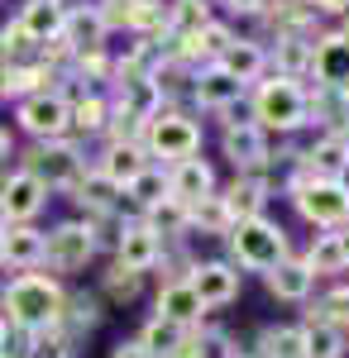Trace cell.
I'll return each mask as SVG.
<instances>
[{
    "label": "cell",
    "instance_id": "26",
    "mask_svg": "<svg viewBox=\"0 0 349 358\" xmlns=\"http://www.w3.org/2000/svg\"><path fill=\"white\" fill-rule=\"evenodd\" d=\"M48 82H53V67L48 62H15V67H5V82H0V96H39V91H48Z\"/></svg>",
    "mask_w": 349,
    "mask_h": 358
},
{
    "label": "cell",
    "instance_id": "51",
    "mask_svg": "<svg viewBox=\"0 0 349 358\" xmlns=\"http://www.w3.org/2000/svg\"><path fill=\"white\" fill-rule=\"evenodd\" d=\"M345 148H349V129H345Z\"/></svg>",
    "mask_w": 349,
    "mask_h": 358
},
{
    "label": "cell",
    "instance_id": "32",
    "mask_svg": "<svg viewBox=\"0 0 349 358\" xmlns=\"http://www.w3.org/2000/svg\"><path fill=\"white\" fill-rule=\"evenodd\" d=\"M187 334H191V330H182V325H167V320H158V315H153V320L139 330V344H144L153 358H172L177 349H182V339H187Z\"/></svg>",
    "mask_w": 349,
    "mask_h": 358
},
{
    "label": "cell",
    "instance_id": "3",
    "mask_svg": "<svg viewBox=\"0 0 349 358\" xmlns=\"http://www.w3.org/2000/svg\"><path fill=\"white\" fill-rule=\"evenodd\" d=\"M230 253H235V268H249V273H268L287 258V229L273 220H240L230 229Z\"/></svg>",
    "mask_w": 349,
    "mask_h": 358
},
{
    "label": "cell",
    "instance_id": "1",
    "mask_svg": "<svg viewBox=\"0 0 349 358\" xmlns=\"http://www.w3.org/2000/svg\"><path fill=\"white\" fill-rule=\"evenodd\" d=\"M62 310H67V292L48 273H20L0 292V320L10 330H53V325H62Z\"/></svg>",
    "mask_w": 349,
    "mask_h": 358
},
{
    "label": "cell",
    "instance_id": "34",
    "mask_svg": "<svg viewBox=\"0 0 349 358\" xmlns=\"http://www.w3.org/2000/svg\"><path fill=\"white\" fill-rule=\"evenodd\" d=\"M106 124H110V101L106 96L91 91V96L72 101V129H77V134H101Z\"/></svg>",
    "mask_w": 349,
    "mask_h": 358
},
{
    "label": "cell",
    "instance_id": "9",
    "mask_svg": "<svg viewBox=\"0 0 349 358\" xmlns=\"http://www.w3.org/2000/svg\"><path fill=\"white\" fill-rule=\"evenodd\" d=\"M220 148H225V158L235 163V172L264 177V167H268V134H264L254 120H230L225 134H220Z\"/></svg>",
    "mask_w": 349,
    "mask_h": 358
},
{
    "label": "cell",
    "instance_id": "19",
    "mask_svg": "<svg viewBox=\"0 0 349 358\" xmlns=\"http://www.w3.org/2000/svg\"><path fill=\"white\" fill-rule=\"evenodd\" d=\"M215 67H220V72H230L240 86H249V82H259V77H264L268 53H264V43H259V38H235L225 53L215 57Z\"/></svg>",
    "mask_w": 349,
    "mask_h": 358
},
{
    "label": "cell",
    "instance_id": "16",
    "mask_svg": "<svg viewBox=\"0 0 349 358\" xmlns=\"http://www.w3.org/2000/svg\"><path fill=\"white\" fill-rule=\"evenodd\" d=\"M62 20H67V5H62V0H29L15 24L29 34V43H34V48H43V43L62 38Z\"/></svg>",
    "mask_w": 349,
    "mask_h": 358
},
{
    "label": "cell",
    "instance_id": "48",
    "mask_svg": "<svg viewBox=\"0 0 349 358\" xmlns=\"http://www.w3.org/2000/svg\"><path fill=\"white\" fill-rule=\"evenodd\" d=\"M230 358H268V354H264V349H235Z\"/></svg>",
    "mask_w": 349,
    "mask_h": 358
},
{
    "label": "cell",
    "instance_id": "52",
    "mask_svg": "<svg viewBox=\"0 0 349 358\" xmlns=\"http://www.w3.org/2000/svg\"><path fill=\"white\" fill-rule=\"evenodd\" d=\"M345 234H349V220H345Z\"/></svg>",
    "mask_w": 349,
    "mask_h": 358
},
{
    "label": "cell",
    "instance_id": "15",
    "mask_svg": "<svg viewBox=\"0 0 349 358\" xmlns=\"http://www.w3.org/2000/svg\"><path fill=\"white\" fill-rule=\"evenodd\" d=\"M43 253H48L43 229H34V224H5V244H0V263L5 268L34 273V268H43Z\"/></svg>",
    "mask_w": 349,
    "mask_h": 358
},
{
    "label": "cell",
    "instance_id": "30",
    "mask_svg": "<svg viewBox=\"0 0 349 358\" xmlns=\"http://www.w3.org/2000/svg\"><path fill=\"white\" fill-rule=\"evenodd\" d=\"M187 220L196 224L201 234H230V229H235V220H230V210H225L220 192L201 196V201H191V206H187Z\"/></svg>",
    "mask_w": 349,
    "mask_h": 358
},
{
    "label": "cell",
    "instance_id": "28",
    "mask_svg": "<svg viewBox=\"0 0 349 358\" xmlns=\"http://www.w3.org/2000/svg\"><path fill=\"white\" fill-rule=\"evenodd\" d=\"M144 224H149L158 239H182V234L191 229L187 206H182V201H172V196H163L158 206H149V210H144Z\"/></svg>",
    "mask_w": 349,
    "mask_h": 358
},
{
    "label": "cell",
    "instance_id": "42",
    "mask_svg": "<svg viewBox=\"0 0 349 358\" xmlns=\"http://www.w3.org/2000/svg\"><path fill=\"white\" fill-rule=\"evenodd\" d=\"M77 72H81V77H91V82H106L115 67H110L106 48H96V53H81V57H77Z\"/></svg>",
    "mask_w": 349,
    "mask_h": 358
},
{
    "label": "cell",
    "instance_id": "10",
    "mask_svg": "<svg viewBox=\"0 0 349 358\" xmlns=\"http://www.w3.org/2000/svg\"><path fill=\"white\" fill-rule=\"evenodd\" d=\"M43 206H48V187H43L34 172L15 167V172L0 182V220L5 224H29Z\"/></svg>",
    "mask_w": 349,
    "mask_h": 358
},
{
    "label": "cell",
    "instance_id": "29",
    "mask_svg": "<svg viewBox=\"0 0 349 358\" xmlns=\"http://www.w3.org/2000/svg\"><path fill=\"white\" fill-rule=\"evenodd\" d=\"M72 196H77L81 206H86V215H91L86 224H96L101 215H110V210H115V196H120V187H110L101 172H86V177L77 182V192H72Z\"/></svg>",
    "mask_w": 349,
    "mask_h": 358
},
{
    "label": "cell",
    "instance_id": "33",
    "mask_svg": "<svg viewBox=\"0 0 349 358\" xmlns=\"http://www.w3.org/2000/svg\"><path fill=\"white\" fill-rule=\"evenodd\" d=\"M311 43H316V38H278V53H273L278 77L301 82V72H311Z\"/></svg>",
    "mask_w": 349,
    "mask_h": 358
},
{
    "label": "cell",
    "instance_id": "45",
    "mask_svg": "<svg viewBox=\"0 0 349 358\" xmlns=\"http://www.w3.org/2000/svg\"><path fill=\"white\" fill-rule=\"evenodd\" d=\"M311 10H325V15H349V0H311Z\"/></svg>",
    "mask_w": 349,
    "mask_h": 358
},
{
    "label": "cell",
    "instance_id": "47",
    "mask_svg": "<svg viewBox=\"0 0 349 358\" xmlns=\"http://www.w3.org/2000/svg\"><path fill=\"white\" fill-rule=\"evenodd\" d=\"M340 124L349 129V91H340Z\"/></svg>",
    "mask_w": 349,
    "mask_h": 358
},
{
    "label": "cell",
    "instance_id": "17",
    "mask_svg": "<svg viewBox=\"0 0 349 358\" xmlns=\"http://www.w3.org/2000/svg\"><path fill=\"white\" fill-rule=\"evenodd\" d=\"M62 43L72 48V57L106 48V24H101V15H96V5L67 10V20H62Z\"/></svg>",
    "mask_w": 349,
    "mask_h": 358
},
{
    "label": "cell",
    "instance_id": "44",
    "mask_svg": "<svg viewBox=\"0 0 349 358\" xmlns=\"http://www.w3.org/2000/svg\"><path fill=\"white\" fill-rule=\"evenodd\" d=\"M225 5H230L235 15H264V5H268V0H225Z\"/></svg>",
    "mask_w": 349,
    "mask_h": 358
},
{
    "label": "cell",
    "instance_id": "25",
    "mask_svg": "<svg viewBox=\"0 0 349 358\" xmlns=\"http://www.w3.org/2000/svg\"><path fill=\"white\" fill-rule=\"evenodd\" d=\"M301 163L311 167L316 177H325V182H345V172H349L345 134H325V138H316V143L301 153Z\"/></svg>",
    "mask_w": 349,
    "mask_h": 358
},
{
    "label": "cell",
    "instance_id": "37",
    "mask_svg": "<svg viewBox=\"0 0 349 358\" xmlns=\"http://www.w3.org/2000/svg\"><path fill=\"white\" fill-rule=\"evenodd\" d=\"M306 320H321V325H335V330L345 334L349 330V287H335V292H325L321 301L306 310Z\"/></svg>",
    "mask_w": 349,
    "mask_h": 358
},
{
    "label": "cell",
    "instance_id": "12",
    "mask_svg": "<svg viewBox=\"0 0 349 358\" xmlns=\"http://www.w3.org/2000/svg\"><path fill=\"white\" fill-rule=\"evenodd\" d=\"M311 72L325 91H349V34H321L311 43Z\"/></svg>",
    "mask_w": 349,
    "mask_h": 358
},
{
    "label": "cell",
    "instance_id": "43",
    "mask_svg": "<svg viewBox=\"0 0 349 358\" xmlns=\"http://www.w3.org/2000/svg\"><path fill=\"white\" fill-rule=\"evenodd\" d=\"M110 358H153V354H149L139 339H130V344H115V349H110Z\"/></svg>",
    "mask_w": 349,
    "mask_h": 358
},
{
    "label": "cell",
    "instance_id": "36",
    "mask_svg": "<svg viewBox=\"0 0 349 358\" xmlns=\"http://www.w3.org/2000/svg\"><path fill=\"white\" fill-rule=\"evenodd\" d=\"M125 196L135 201L139 210H149V206H158L163 196H167V172H163V167H144V172H139L135 182L125 187Z\"/></svg>",
    "mask_w": 349,
    "mask_h": 358
},
{
    "label": "cell",
    "instance_id": "50",
    "mask_svg": "<svg viewBox=\"0 0 349 358\" xmlns=\"http://www.w3.org/2000/svg\"><path fill=\"white\" fill-rule=\"evenodd\" d=\"M0 244H5V224H0Z\"/></svg>",
    "mask_w": 349,
    "mask_h": 358
},
{
    "label": "cell",
    "instance_id": "18",
    "mask_svg": "<svg viewBox=\"0 0 349 358\" xmlns=\"http://www.w3.org/2000/svg\"><path fill=\"white\" fill-rule=\"evenodd\" d=\"M220 201H225V210H230V220H259L264 215V206H268V182L264 177H235L225 192H220Z\"/></svg>",
    "mask_w": 349,
    "mask_h": 358
},
{
    "label": "cell",
    "instance_id": "31",
    "mask_svg": "<svg viewBox=\"0 0 349 358\" xmlns=\"http://www.w3.org/2000/svg\"><path fill=\"white\" fill-rule=\"evenodd\" d=\"M259 349L268 358H306V325H268Z\"/></svg>",
    "mask_w": 349,
    "mask_h": 358
},
{
    "label": "cell",
    "instance_id": "46",
    "mask_svg": "<svg viewBox=\"0 0 349 358\" xmlns=\"http://www.w3.org/2000/svg\"><path fill=\"white\" fill-rule=\"evenodd\" d=\"M15 158V138H10V129L0 124V163H10Z\"/></svg>",
    "mask_w": 349,
    "mask_h": 358
},
{
    "label": "cell",
    "instance_id": "24",
    "mask_svg": "<svg viewBox=\"0 0 349 358\" xmlns=\"http://www.w3.org/2000/svg\"><path fill=\"white\" fill-rule=\"evenodd\" d=\"M264 282H268V292L278 301H306L311 287H316V277H311V268H306L301 258H282L278 268L264 273Z\"/></svg>",
    "mask_w": 349,
    "mask_h": 358
},
{
    "label": "cell",
    "instance_id": "40",
    "mask_svg": "<svg viewBox=\"0 0 349 358\" xmlns=\"http://www.w3.org/2000/svg\"><path fill=\"white\" fill-rule=\"evenodd\" d=\"M139 287H144V273H130V268H120V263H115L106 273V282H101V292H106L110 301H135Z\"/></svg>",
    "mask_w": 349,
    "mask_h": 358
},
{
    "label": "cell",
    "instance_id": "14",
    "mask_svg": "<svg viewBox=\"0 0 349 358\" xmlns=\"http://www.w3.org/2000/svg\"><path fill=\"white\" fill-rule=\"evenodd\" d=\"M153 315H158V320H167V325L196 330V325H201V315H206V306L196 301V292H191L187 277H172V282H163L158 301H153Z\"/></svg>",
    "mask_w": 349,
    "mask_h": 358
},
{
    "label": "cell",
    "instance_id": "4",
    "mask_svg": "<svg viewBox=\"0 0 349 358\" xmlns=\"http://www.w3.org/2000/svg\"><path fill=\"white\" fill-rule=\"evenodd\" d=\"M144 153H153V158H167V163H187L201 153V124L187 120L182 110H158L149 120V129H144Z\"/></svg>",
    "mask_w": 349,
    "mask_h": 358
},
{
    "label": "cell",
    "instance_id": "20",
    "mask_svg": "<svg viewBox=\"0 0 349 358\" xmlns=\"http://www.w3.org/2000/svg\"><path fill=\"white\" fill-rule=\"evenodd\" d=\"M191 96H196V106H206V110H230L244 96V86L211 62V67H201V72L191 77Z\"/></svg>",
    "mask_w": 349,
    "mask_h": 358
},
{
    "label": "cell",
    "instance_id": "35",
    "mask_svg": "<svg viewBox=\"0 0 349 358\" xmlns=\"http://www.w3.org/2000/svg\"><path fill=\"white\" fill-rule=\"evenodd\" d=\"M25 358H72V334L62 330V325L25 334Z\"/></svg>",
    "mask_w": 349,
    "mask_h": 358
},
{
    "label": "cell",
    "instance_id": "27",
    "mask_svg": "<svg viewBox=\"0 0 349 358\" xmlns=\"http://www.w3.org/2000/svg\"><path fill=\"white\" fill-rule=\"evenodd\" d=\"M211 24V0H172L167 5V38H191Z\"/></svg>",
    "mask_w": 349,
    "mask_h": 358
},
{
    "label": "cell",
    "instance_id": "21",
    "mask_svg": "<svg viewBox=\"0 0 349 358\" xmlns=\"http://www.w3.org/2000/svg\"><path fill=\"white\" fill-rule=\"evenodd\" d=\"M211 192H215V172H211V163H201V158L172 163V172H167V196H172V201L191 206V201H201V196H211Z\"/></svg>",
    "mask_w": 349,
    "mask_h": 358
},
{
    "label": "cell",
    "instance_id": "13",
    "mask_svg": "<svg viewBox=\"0 0 349 358\" xmlns=\"http://www.w3.org/2000/svg\"><path fill=\"white\" fill-rule=\"evenodd\" d=\"M115 263L130 268V273H149V268H158V263H163V239L144 220L125 224L120 239H115Z\"/></svg>",
    "mask_w": 349,
    "mask_h": 358
},
{
    "label": "cell",
    "instance_id": "41",
    "mask_svg": "<svg viewBox=\"0 0 349 358\" xmlns=\"http://www.w3.org/2000/svg\"><path fill=\"white\" fill-rule=\"evenodd\" d=\"M135 10H139V0H101V5H96L106 34L110 29H135Z\"/></svg>",
    "mask_w": 349,
    "mask_h": 358
},
{
    "label": "cell",
    "instance_id": "5",
    "mask_svg": "<svg viewBox=\"0 0 349 358\" xmlns=\"http://www.w3.org/2000/svg\"><path fill=\"white\" fill-rule=\"evenodd\" d=\"M25 172H34L48 192H77V182L86 177V158L77 143L53 138V143H34L25 153Z\"/></svg>",
    "mask_w": 349,
    "mask_h": 358
},
{
    "label": "cell",
    "instance_id": "6",
    "mask_svg": "<svg viewBox=\"0 0 349 358\" xmlns=\"http://www.w3.org/2000/svg\"><path fill=\"white\" fill-rule=\"evenodd\" d=\"M292 206L306 224H321V229H345L349 220V187L345 182H325V177H311L306 187L292 192Z\"/></svg>",
    "mask_w": 349,
    "mask_h": 358
},
{
    "label": "cell",
    "instance_id": "49",
    "mask_svg": "<svg viewBox=\"0 0 349 358\" xmlns=\"http://www.w3.org/2000/svg\"><path fill=\"white\" fill-rule=\"evenodd\" d=\"M5 349H10V325L0 320V354H5Z\"/></svg>",
    "mask_w": 349,
    "mask_h": 358
},
{
    "label": "cell",
    "instance_id": "11",
    "mask_svg": "<svg viewBox=\"0 0 349 358\" xmlns=\"http://www.w3.org/2000/svg\"><path fill=\"white\" fill-rule=\"evenodd\" d=\"M187 282H191L196 301L206 306V310H220V306H230L235 296H240V268H235V263H220V258H211V263H191Z\"/></svg>",
    "mask_w": 349,
    "mask_h": 358
},
{
    "label": "cell",
    "instance_id": "38",
    "mask_svg": "<svg viewBox=\"0 0 349 358\" xmlns=\"http://www.w3.org/2000/svg\"><path fill=\"white\" fill-rule=\"evenodd\" d=\"M306 358H345V334L335 325L306 320Z\"/></svg>",
    "mask_w": 349,
    "mask_h": 358
},
{
    "label": "cell",
    "instance_id": "2",
    "mask_svg": "<svg viewBox=\"0 0 349 358\" xmlns=\"http://www.w3.org/2000/svg\"><path fill=\"white\" fill-rule=\"evenodd\" d=\"M306 120H311V96H306L301 82L278 77V72H273L268 82H259V91H254V124H259L264 134H268V129L292 134Z\"/></svg>",
    "mask_w": 349,
    "mask_h": 358
},
{
    "label": "cell",
    "instance_id": "39",
    "mask_svg": "<svg viewBox=\"0 0 349 358\" xmlns=\"http://www.w3.org/2000/svg\"><path fill=\"white\" fill-rule=\"evenodd\" d=\"M96 320H101V301H96V296H86V292L67 296V310H62V330H91Z\"/></svg>",
    "mask_w": 349,
    "mask_h": 358
},
{
    "label": "cell",
    "instance_id": "7",
    "mask_svg": "<svg viewBox=\"0 0 349 358\" xmlns=\"http://www.w3.org/2000/svg\"><path fill=\"white\" fill-rule=\"evenodd\" d=\"M15 120L39 143H53V138H67V129H72V101L62 91H39V96H25L20 101Z\"/></svg>",
    "mask_w": 349,
    "mask_h": 358
},
{
    "label": "cell",
    "instance_id": "8",
    "mask_svg": "<svg viewBox=\"0 0 349 358\" xmlns=\"http://www.w3.org/2000/svg\"><path fill=\"white\" fill-rule=\"evenodd\" d=\"M48 239V253H43V263L57 268V273H77L91 263V253H96V224L86 220H62L57 229L43 234Z\"/></svg>",
    "mask_w": 349,
    "mask_h": 358
},
{
    "label": "cell",
    "instance_id": "53",
    "mask_svg": "<svg viewBox=\"0 0 349 358\" xmlns=\"http://www.w3.org/2000/svg\"><path fill=\"white\" fill-rule=\"evenodd\" d=\"M0 358H10V354H0Z\"/></svg>",
    "mask_w": 349,
    "mask_h": 358
},
{
    "label": "cell",
    "instance_id": "23",
    "mask_svg": "<svg viewBox=\"0 0 349 358\" xmlns=\"http://www.w3.org/2000/svg\"><path fill=\"white\" fill-rule=\"evenodd\" d=\"M144 167H149V158H144V143H110L106 153H101V167H96V172L106 177L110 187H120V192H125L139 172H144Z\"/></svg>",
    "mask_w": 349,
    "mask_h": 358
},
{
    "label": "cell",
    "instance_id": "22",
    "mask_svg": "<svg viewBox=\"0 0 349 358\" xmlns=\"http://www.w3.org/2000/svg\"><path fill=\"white\" fill-rule=\"evenodd\" d=\"M311 277H335L349 268V234L345 229H330V234H316V244L306 248V258H301Z\"/></svg>",
    "mask_w": 349,
    "mask_h": 358
}]
</instances>
